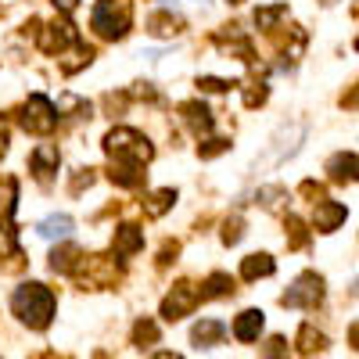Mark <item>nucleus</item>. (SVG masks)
I'll use <instances>...</instances> for the list:
<instances>
[{
  "label": "nucleus",
  "instance_id": "18",
  "mask_svg": "<svg viewBox=\"0 0 359 359\" xmlns=\"http://www.w3.org/2000/svg\"><path fill=\"white\" fill-rule=\"evenodd\" d=\"M327 172H331V180H334V184H352V180H355V155L348 151H341V155H334L331 162H327Z\"/></svg>",
  "mask_w": 359,
  "mask_h": 359
},
{
  "label": "nucleus",
  "instance_id": "26",
  "mask_svg": "<svg viewBox=\"0 0 359 359\" xmlns=\"http://www.w3.org/2000/svg\"><path fill=\"white\" fill-rule=\"evenodd\" d=\"M287 241H291V248H302L306 241H309V233H306V223L298 219V216H287Z\"/></svg>",
  "mask_w": 359,
  "mask_h": 359
},
{
  "label": "nucleus",
  "instance_id": "29",
  "mask_svg": "<svg viewBox=\"0 0 359 359\" xmlns=\"http://www.w3.org/2000/svg\"><path fill=\"white\" fill-rule=\"evenodd\" d=\"M241 230H245L241 216L226 219V223H223V245H237V241H241Z\"/></svg>",
  "mask_w": 359,
  "mask_h": 359
},
{
  "label": "nucleus",
  "instance_id": "14",
  "mask_svg": "<svg viewBox=\"0 0 359 359\" xmlns=\"http://www.w3.org/2000/svg\"><path fill=\"white\" fill-rule=\"evenodd\" d=\"M223 334H226V323H223V320H201V323H194L191 341H194L198 348H212V345L223 341Z\"/></svg>",
  "mask_w": 359,
  "mask_h": 359
},
{
  "label": "nucleus",
  "instance_id": "34",
  "mask_svg": "<svg viewBox=\"0 0 359 359\" xmlns=\"http://www.w3.org/2000/svg\"><path fill=\"white\" fill-rule=\"evenodd\" d=\"M302 194H306V198H313V205L327 201V198H323V187H320V184H313V180H306V184H302Z\"/></svg>",
  "mask_w": 359,
  "mask_h": 359
},
{
  "label": "nucleus",
  "instance_id": "17",
  "mask_svg": "<svg viewBox=\"0 0 359 359\" xmlns=\"http://www.w3.org/2000/svg\"><path fill=\"white\" fill-rule=\"evenodd\" d=\"M79 259H83V252L76 245H62V248L50 252V269H54V273H76Z\"/></svg>",
  "mask_w": 359,
  "mask_h": 359
},
{
  "label": "nucleus",
  "instance_id": "41",
  "mask_svg": "<svg viewBox=\"0 0 359 359\" xmlns=\"http://www.w3.org/2000/svg\"><path fill=\"white\" fill-rule=\"evenodd\" d=\"M233 4H237V0H233Z\"/></svg>",
  "mask_w": 359,
  "mask_h": 359
},
{
  "label": "nucleus",
  "instance_id": "9",
  "mask_svg": "<svg viewBox=\"0 0 359 359\" xmlns=\"http://www.w3.org/2000/svg\"><path fill=\"white\" fill-rule=\"evenodd\" d=\"M57 162H62V155H57L54 144H40L33 155H29V165H33V176L40 180V184H47V180L57 172Z\"/></svg>",
  "mask_w": 359,
  "mask_h": 359
},
{
  "label": "nucleus",
  "instance_id": "7",
  "mask_svg": "<svg viewBox=\"0 0 359 359\" xmlns=\"http://www.w3.org/2000/svg\"><path fill=\"white\" fill-rule=\"evenodd\" d=\"M198 302H201V291H198L191 280H180V284L162 298V320H180V316H187V313H194Z\"/></svg>",
  "mask_w": 359,
  "mask_h": 359
},
{
  "label": "nucleus",
  "instance_id": "32",
  "mask_svg": "<svg viewBox=\"0 0 359 359\" xmlns=\"http://www.w3.org/2000/svg\"><path fill=\"white\" fill-rule=\"evenodd\" d=\"M262 359H287V341H284V338H269Z\"/></svg>",
  "mask_w": 359,
  "mask_h": 359
},
{
  "label": "nucleus",
  "instance_id": "3",
  "mask_svg": "<svg viewBox=\"0 0 359 359\" xmlns=\"http://www.w3.org/2000/svg\"><path fill=\"white\" fill-rule=\"evenodd\" d=\"M130 22H133V4L130 0H97L94 18H90V25H94L97 36H104V40H123Z\"/></svg>",
  "mask_w": 359,
  "mask_h": 359
},
{
  "label": "nucleus",
  "instance_id": "13",
  "mask_svg": "<svg viewBox=\"0 0 359 359\" xmlns=\"http://www.w3.org/2000/svg\"><path fill=\"white\" fill-rule=\"evenodd\" d=\"M345 216H348V212H345V205H338V201H320L313 223H316V230L331 233V230H338V226L345 223Z\"/></svg>",
  "mask_w": 359,
  "mask_h": 359
},
{
  "label": "nucleus",
  "instance_id": "40",
  "mask_svg": "<svg viewBox=\"0 0 359 359\" xmlns=\"http://www.w3.org/2000/svg\"><path fill=\"white\" fill-rule=\"evenodd\" d=\"M323 4H334V0H323Z\"/></svg>",
  "mask_w": 359,
  "mask_h": 359
},
{
  "label": "nucleus",
  "instance_id": "35",
  "mask_svg": "<svg viewBox=\"0 0 359 359\" xmlns=\"http://www.w3.org/2000/svg\"><path fill=\"white\" fill-rule=\"evenodd\" d=\"M90 184H94V172H90V169H79V176L72 180V194H79V191L90 187Z\"/></svg>",
  "mask_w": 359,
  "mask_h": 359
},
{
  "label": "nucleus",
  "instance_id": "5",
  "mask_svg": "<svg viewBox=\"0 0 359 359\" xmlns=\"http://www.w3.org/2000/svg\"><path fill=\"white\" fill-rule=\"evenodd\" d=\"M76 277L86 287H115V280L123 277V269H118L108 255H94V259H79Z\"/></svg>",
  "mask_w": 359,
  "mask_h": 359
},
{
  "label": "nucleus",
  "instance_id": "12",
  "mask_svg": "<svg viewBox=\"0 0 359 359\" xmlns=\"http://www.w3.org/2000/svg\"><path fill=\"white\" fill-rule=\"evenodd\" d=\"M111 248H115V255H137L140 248H144V230L140 226H133V223H123L115 230V241H111Z\"/></svg>",
  "mask_w": 359,
  "mask_h": 359
},
{
  "label": "nucleus",
  "instance_id": "24",
  "mask_svg": "<svg viewBox=\"0 0 359 359\" xmlns=\"http://www.w3.org/2000/svg\"><path fill=\"white\" fill-rule=\"evenodd\" d=\"M284 15H287V4H273V8H259V11H255V25H259V29H273V25H277V22L284 18Z\"/></svg>",
  "mask_w": 359,
  "mask_h": 359
},
{
  "label": "nucleus",
  "instance_id": "4",
  "mask_svg": "<svg viewBox=\"0 0 359 359\" xmlns=\"http://www.w3.org/2000/svg\"><path fill=\"white\" fill-rule=\"evenodd\" d=\"M323 302V277L316 273H302L280 298L284 309H316Z\"/></svg>",
  "mask_w": 359,
  "mask_h": 359
},
{
  "label": "nucleus",
  "instance_id": "25",
  "mask_svg": "<svg viewBox=\"0 0 359 359\" xmlns=\"http://www.w3.org/2000/svg\"><path fill=\"white\" fill-rule=\"evenodd\" d=\"M151 341H158V323H151V320H137V327H133V345H151Z\"/></svg>",
  "mask_w": 359,
  "mask_h": 359
},
{
  "label": "nucleus",
  "instance_id": "6",
  "mask_svg": "<svg viewBox=\"0 0 359 359\" xmlns=\"http://www.w3.org/2000/svg\"><path fill=\"white\" fill-rule=\"evenodd\" d=\"M22 126H25V133H50L57 126V108L43 94H33L22 108Z\"/></svg>",
  "mask_w": 359,
  "mask_h": 359
},
{
  "label": "nucleus",
  "instance_id": "28",
  "mask_svg": "<svg viewBox=\"0 0 359 359\" xmlns=\"http://www.w3.org/2000/svg\"><path fill=\"white\" fill-rule=\"evenodd\" d=\"M15 191H18V184L11 176H4V194H0V216H4V219L15 212Z\"/></svg>",
  "mask_w": 359,
  "mask_h": 359
},
{
  "label": "nucleus",
  "instance_id": "39",
  "mask_svg": "<svg viewBox=\"0 0 359 359\" xmlns=\"http://www.w3.org/2000/svg\"><path fill=\"white\" fill-rule=\"evenodd\" d=\"M151 359H184L180 352H158V355H151Z\"/></svg>",
  "mask_w": 359,
  "mask_h": 359
},
{
  "label": "nucleus",
  "instance_id": "10",
  "mask_svg": "<svg viewBox=\"0 0 359 359\" xmlns=\"http://www.w3.org/2000/svg\"><path fill=\"white\" fill-rule=\"evenodd\" d=\"M180 115H184V123L191 126L194 137H208V133H212V115H208V108L201 101H184V104H180Z\"/></svg>",
  "mask_w": 359,
  "mask_h": 359
},
{
  "label": "nucleus",
  "instance_id": "22",
  "mask_svg": "<svg viewBox=\"0 0 359 359\" xmlns=\"http://www.w3.org/2000/svg\"><path fill=\"white\" fill-rule=\"evenodd\" d=\"M36 230H40V237H69L72 233V216H47Z\"/></svg>",
  "mask_w": 359,
  "mask_h": 359
},
{
  "label": "nucleus",
  "instance_id": "15",
  "mask_svg": "<svg viewBox=\"0 0 359 359\" xmlns=\"http://www.w3.org/2000/svg\"><path fill=\"white\" fill-rule=\"evenodd\" d=\"M180 29H184V18H180V15H169V11H158V15H151V22H147V33L158 36V40L176 36Z\"/></svg>",
  "mask_w": 359,
  "mask_h": 359
},
{
  "label": "nucleus",
  "instance_id": "23",
  "mask_svg": "<svg viewBox=\"0 0 359 359\" xmlns=\"http://www.w3.org/2000/svg\"><path fill=\"white\" fill-rule=\"evenodd\" d=\"M201 287H205L201 298H226V294H233V280H230L226 273H212Z\"/></svg>",
  "mask_w": 359,
  "mask_h": 359
},
{
  "label": "nucleus",
  "instance_id": "11",
  "mask_svg": "<svg viewBox=\"0 0 359 359\" xmlns=\"http://www.w3.org/2000/svg\"><path fill=\"white\" fill-rule=\"evenodd\" d=\"M262 309H245L241 316L233 320V338L237 341H245V345H252V341H259V334H262Z\"/></svg>",
  "mask_w": 359,
  "mask_h": 359
},
{
  "label": "nucleus",
  "instance_id": "21",
  "mask_svg": "<svg viewBox=\"0 0 359 359\" xmlns=\"http://www.w3.org/2000/svg\"><path fill=\"white\" fill-rule=\"evenodd\" d=\"M111 180H115L118 187H140V184H144V172H140V165L115 162V165H111Z\"/></svg>",
  "mask_w": 359,
  "mask_h": 359
},
{
  "label": "nucleus",
  "instance_id": "37",
  "mask_svg": "<svg viewBox=\"0 0 359 359\" xmlns=\"http://www.w3.org/2000/svg\"><path fill=\"white\" fill-rule=\"evenodd\" d=\"M54 4H57V8H62V11H72V8L79 4V0H54Z\"/></svg>",
  "mask_w": 359,
  "mask_h": 359
},
{
  "label": "nucleus",
  "instance_id": "2",
  "mask_svg": "<svg viewBox=\"0 0 359 359\" xmlns=\"http://www.w3.org/2000/svg\"><path fill=\"white\" fill-rule=\"evenodd\" d=\"M104 151H108L115 162H126V165H144V162H151L155 147H151V140H147L144 133L118 126V130H111V133L104 137Z\"/></svg>",
  "mask_w": 359,
  "mask_h": 359
},
{
  "label": "nucleus",
  "instance_id": "16",
  "mask_svg": "<svg viewBox=\"0 0 359 359\" xmlns=\"http://www.w3.org/2000/svg\"><path fill=\"white\" fill-rule=\"evenodd\" d=\"M172 205H176V191H172V187H162V191H155V194H147V198H144V216L158 219V216L169 212Z\"/></svg>",
  "mask_w": 359,
  "mask_h": 359
},
{
  "label": "nucleus",
  "instance_id": "33",
  "mask_svg": "<svg viewBox=\"0 0 359 359\" xmlns=\"http://www.w3.org/2000/svg\"><path fill=\"white\" fill-rule=\"evenodd\" d=\"M198 86H201V90H212V94H223V90L233 86V83H226V79H212V76H201Z\"/></svg>",
  "mask_w": 359,
  "mask_h": 359
},
{
  "label": "nucleus",
  "instance_id": "38",
  "mask_svg": "<svg viewBox=\"0 0 359 359\" xmlns=\"http://www.w3.org/2000/svg\"><path fill=\"white\" fill-rule=\"evenodd\" d=\"M4 155H8V133L0 130V158H4Z\"/></svg>",
  "mask_w": 359,
  "mask_h": 359
},
{
  "label": "nucleus",
  "instance_id": "1",
  "mask_svg": "<svg viewBox=\"0 0 359 359\" xmlns=\"http://www.w3.org/2000/svg\"><path fill=\"white\" fill-rule=\"evenodd\" d=\"M11 309H15V316L25 327H33V331H47L50 320H54V294H50V287H43L36 280L22 284L11 294Z\"/></svg>",
  "mask_w": 359,
  "mask_h": 359
},
{
  "label": "nucleus",
  "instance_id": "27",
  "mask_svg": "<svg viewBox=\"0 0 359 359\" xmlns=\"http://www.w3.org/2000/svg\"><path fill=\"white\" fill-rule=\"evenodd\" d=\"M4 255H18V241H15V230L8 226V219H0V259Z\"/></svg>",
  "mask_w": 359,
  "mask_h": 359
},
{
  "label": "nucleus",
  "instance_id": "30",
  "mask_svg": "<svg viewBox=\"0 0 359 359\" xmlns=\"http://www.w3.org/2000/svg\"><path fill=\"white\" fill-rule=\"evenodd\" d=\"M266 101V83H248V90H245V104L248 108H259Z\"/></svg>",
  "mask_w": 359,
  "mask_h": 359
},
{
  "label": "nucleus",
  "instance_id": "20",
  "mask_svg": "<svg viewBox=\"0 0 359 359\" xmlns=\"http://www.w3.org/2000/svg\"><path fill=\"white\" fill-rule=\"evenodd\" d=\"M323 348H327L323 331H316L313 323H302V331H298V352H302V355H313V352H323Z\"/></svg>",
  "mask_w": 359,
  "mask_h": 359
},
{
  "label": "nucleus",
  "instance_id": "36",
  "mask_svg": "<svg viewBox=\"0 0 359 359\" xmlns=\"http://www.w3.org/2000/svg\"><path fill=\"white\" fill-rule=\"evenodd\" d=\"M176 252H180V245H176V241H165V245H162L158 262H162V266H165V262H172V255H176Z\"/></svg>",
  "mask_w": 359,
  "mask_h": 359
},
{
  "label": "nucleus",
  "instance_id": "8",
  "mask_svg": "<svg viewBox=\"0 0 359 359\" xmlns=\"http://www.w3.org/2000/svg\"><path fill=\"white\" fill-rule=\"evenodd\" d=\"M72 43H76V25H72L69 18L47 22V25L40 29V47H43L47 54H62V50L72 47Z\"/></svg>",
  "mask_w": 359,
  "mask_h": 359
},
{
  "label": "nucleus",
  "instance_id": "19",
  "mask_svg": "<svg viewBox=\"0 0 359 359\" xmlns=\"http://www.w3.org/2000/svg\"><path fill=\"white\" fill-rule=\"evenodd\" d=\"M273 269H277V262L259 252V255H248V259L241 262V277H245V280H259V277H269Z\"/></svg>",
  "mask_w": 359,
  "mask_h": 359
},
{
  "label": "nucleus",
  "instance_id": "31",
  "mask_svg": "<svg viewBox=\"0 0 359 359\" xmlns=\"http://www.w3.org/2000/svg\"><path fill=\"white\" fill-rule=\"evenodd\" d=\"M223 151H230V140H208V144L198 147L201 158H216V155H223Z\"/></svg>",
  "mask_w": 359,
  "mask_h": 359
}]
</instances>
